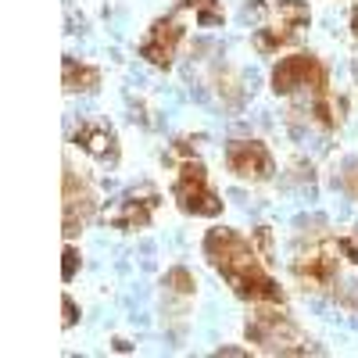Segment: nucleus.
<instances>
[{"mask_svg": "<svg viewBox=\"0 0 358 358\" xmlns=\"http://www.w3.org/2000/svg\"><path fill=\"white\" fill-rule=\"evenodd\" d=\"M179 40H183V25H179L176 18H158V22L151 25V36L143 40L140 54H143L155 69H169V65L176 62Z\"/></svg>", "mask_w": 358, "mask_h": 358, "instance_id": "8", "label": "nucleus"}, {"mask_svg": "<svg viewBox=\"0 0 358 358\" xmlns=\"http://www.w3.org/2000/svg\"><path fill=\"white\" fill-rule=\"evenodd\" d=\"M294 276L301 280L305 290H326L337 280V255H334V248L319 244L308 255H301L294 262Z\"/></svg>", "mask_w": 358, "mask_h": 358, "instance_id": "7", "label": "nucleus"}, {"mask_svg": "<svg viewBox=\"0 0 358 358\" xmlns=\"http://www.w3.org/2000/svg\"><path fill=\"white\" fill-rule=\"evenodd\" d=\"M248 337L273 355H305L308 351V348H301L305 344L301 330L280 312H258L255 322H248Z\"/></svg>", "mask_w": 358, "mask_h": 358, "instance_id": "4", "label": "nucleus"}, {"mask_svg": "<svg viewBox=\"0 0 358 358\" xmlns=\"http://www.w3.org/2000/svg\"><path fill=\"white\" fill-rule=\"evenodd\" d=\"M351 22H355V40H358V8H355V18Z\"/></svg>", "mask_w": 358, "mask_h": 358, "instance_id": "17", "label": "nucleus"}, {"mask_svg": "<svg viewBox=\"0 0 358 358\" xmlns=\"http://www.w3.org/2000/svg\"><path fill=\"white\" fill-rule=\"evenodd\" d=\"M226 165L233 176L251 179V183H262L273 176V155L262 140H233L226 147Z\"/></svg>", "mask_w": 358, "mask_h": 358, "instance_id": "5", "label": "nucleus"}, {"mask_svg": "<svg viewBox=\"0 0 358 358\" xmlns=\"http://www.w3.org/2000/svg\"><path fill=\"white\" fill-rule=\"evenodd\" d=\"M276 11L280 18H287V29H294V33L297 25L308 22V4H301V0H276Z\"/></svg>", "mask_w": 358, "mask_h": 358, "instance_id": "12", "label": "nucleus"}, {"mask_svg": "<svg viewBox=\"0 0 358 358\" xmlns=\"http://www.w3.org/2000/svg\"><path fill=\"white\" fill-rule=\"evenodd\" d=\"M179 208H183L187 215H204V219H212L222 212V201L219 194L212 190V183H208V172L197 158H187L183 165H179L176 172V187H172Z\"/></svg>", "mask_w": 358, "mask_h": 358, "instance_id": "2", "label": "nucleus"}, {"mask_svg": "<svg viewBox=\"0 0 358 358\" xmlns=\"http://www.w3.org/2000/svg\"><path fill=\"white\" fill-rule=\"evenodd\" d=\"M165 287L169 290H176V294H194V273L190 268H183V265H176V268H169L165 273Z\"/></svg>", "mask_w": 358, "mask_h": 358, "instance_id": "14", "label": "nucleus"}, {"mask_svg": "<svg viewBox=\"0 0 358 358\" xmlns=\"http://www.w3.org/2000/svg\"><path fill=\"white\" fill-rule=\"evenodd\" d=\"M204 258L212 262L219 276L251 305H283L280 283L265 273V265L258 262L251 241H244L233 229H212L204 236Z\"/></svg>", "mask_w": 358, "mask_h": 358, "instance_id": "1", "label": "nucleus"}, {"mask_svg": "<svg viewBox=\"0 0 358 358\" xmlns=\"http://www.w3.org/2000/svg\"><path fill=\"white\" fill-rule=\"evenodd\" d=\"M62 72H65V90L69 94H90V90H97V83H101V72L94 65L76 62V57H65Z\"/></svg>", "mask_w": 358, "mask_h": 358, "instance_id": "11", "label": "nucleus"}, {"mask_svg": "<svg viewBox=\"0 0 358 358\" xmlns=\"http://www.w3.org/2000/svg\"><path fill=\"white\" fill-rule=\"evenodd\" d=\"M62 258H65V265H62V280L72 283V280H76V268H79V251H76V248H65Z\"/></svg>", "mask_w": 358, "mask_h": 358, "instance_id": "15", "label": "nucleus"}, {"mask_svg": "<svg viewBox=\"0 0 358 358\" xmlns=\"http://www.w3.org/2000/svg\"><path fill=\"white\" fill-rule=\"evenodd\" d=\"M155 208H158V190L147 187V190H140V194H126L115 208H108L104 222H111V226H118V229H143V226H151Z\"/></svg>", "mask_w": 358, "mask_h": 358, "instance_id": "6", "label": "nucleus"}, {"mask_svg": "<svg viewBox=\"0 0 358 358\" xmlns=\"http://www.w3.org/2000/svg\"><path fill=\"white\" fill-rule=\"evenodd\" d=\"M183 8H194V18L201 25H219L222 22V8L215 0H183Z\"/></svg>", "mask_w": 358, "mask_h": 358, "instance_id": "13", "label": "nucleus"}, {"mask_svg": "<svg viewBox=\"0 0 358 358\" xmlns=\"http://www.w3.org/2000/svg\"><path fill=\"white\" fill-rule=\"evenodd\" d=\"M62 208H65V233H79V226L94 212V190H90L86 179H79L72 169H65V194H62Z\"/></svg>", "mask_w": 358, "mask_h": 358, "instance_id": "9", "label": "nucleus"}, {"mask_svg": "<svg viewBox=\"0 0 358 358\" xmlns=\"http://www.w3.org/2000/svg\"><path fill=\"white\" fill-rule=\"evenodd\" d=\"M62 312H65V319H62V326H65V330H72V326H76V301H72V297H69V294L62 297Z\"/></svg>", "mask_w": 358, "mask_h": 358, "instance_id": "16", "label": "nucleus"}, {"mask_svg": "<svg viewBox=\"0 0 358 358\" xmlns=\"http://www.w3.org/2000/svg\"><path fill=\"white\" fill-rule=\"evenodd\" d=\"M76 143L97 162H118V136L104 122H83L76 129Z\"/></svg>", "mask_w": 358, "mask_h": 358, "instance_id": "10", "label": "nucleus"}, {"mask_svg": "<svg viewBox=\"0 0 358 358\" xmlns=\"http://www.w3.org/2000/svg\"><path fill=\"white\" fill-rule=\"evenodd\" d=\"M273 90L280 97H290V94H297V90H312L315 97H322L326 94V69L312 54L280 57V65L273 69Z\"/></svg>", "mask_w": 358, "mask_h": 358, "instance_id": "3", "label": "nucleus"}]
</instances>
